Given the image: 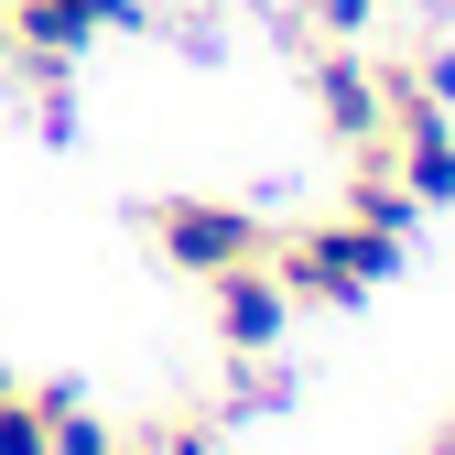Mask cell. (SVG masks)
<instances>
[{"instance_id": "cell-1", "label": "cell", "mask_w": 455, "mask_h": 455, "mask_svg": "<svg viewBox=\"0 0 455 455\" xmlns=\"http://www.w3.org/2000/svg\"><path fill=\"white\" fill-rule=\"evenodd\" d=\"M402 260H412V239L358 228V217H315V228H282L271 239V271H282L293 304H369Z\"/></svg>"}, {"instance_id": "cell-2", "label": "cell", "mask_w": 455, "mask_h": 455, "mask_svg": "<svg viewBox=\"0 0 455 455\" xmlns=\"http://www.w3.org/2000/svg\"><path fill=\"white\" fill-rule=\"evenodd\" d=\"M141 228H152V250L174 260L185 282H206V271H228V260H260V250H271V228H260L250 206H228V196H163Z\"/></svg>"}, {"instance_id": "cell-3", "label": "cell", "mask_w": 455, "mask_h": 455, "mask_svg": "<svg viewBox=\"0 0 455 455\" xmlns=\"http://www.w3.org/2000/svg\"><path fill=\"white\" fill-rule=\"evenodd\" d=\"M206 315H217V347H228V358H271L282 336H293V293H282L271 250H260V260L206 271Z\"/></svg>"}, {"instance_id": "cell-4", "label": "cell", "mask_w": 455, "mask_h": 455, "mask_svg": "<svg viewBox=\"0 0 455 455\" xmlns=\"http://www.w3.org/2000/svg\"><path fill=\"white\" fill-rule=\"evenodd\" d=\"M141 22V0H0V44H22V54H76L98 33H131Z\"/></svg>"}, {"instance_id": "cell-5", "label": "cell", "mask_w": 455, "mask_h": 455, "mask_svg": "<svg viewBox=\"0 0 455 455\" xmlns=\"http://www.w3.org/2000/svg\"><path fill=\"white\" fill-rule=\"evenodd\" d=\"M315 120L347 141V152H369L379 141V66H358V54H315Z\"/></svg>"}, {"instance_id": "cell-6", "label": "cell", "mask_w": 455, "mask_h": 455, "mask_svg": "<svg viewBox=\"0 0 455 455\" xmlns=\"http://www.w3.org/2000/svg\"><path fill=\"white\" fill-rule=\"evenodd\" d=\"M54 402H76V379H0V455H44Z\"/></svg>"}, {"instance_id": "cell-7", "label": "cell", "mask_w": 455, "mask_h": 455, "mask_svg": "<svg viewBox=\"0 0 455 455\" xmlns=\"http://www.w3.org/2000/svg\"><path fill=\"white\" fill-rule=\"evenodd\" d=\"M44 455H131V444L108 434L87 402H54V434H44Z\"/></svg>"}, {"instance_id": "cell-8", "label": "cell", "mask_w": 455, "mask_h": 455, "mask_svg": "<svg viewBox=\"0 0 455 455\" xmlns=\"http://www.w3.org/2000/svg\"><path fill=\"white\" fill-rule=\"evenodd\" d=\"M412 76H423V98H434V108H455V44H434V54H412Z\"/></svg>"}, {"instance_id": "cell-9", "label": "cell", "mask_w": 455, "mask_h": 455, "mask_svg": "<svg viewBox=\"0 0 455 455\" xmlns=\"http://www.w3.org/2000/svg\"><path fill=\"white\" fill-rule=\"evenodd\" d=\"M141 455H217V434H196V423H174V434H141Z\"/></svg>"}, {"instance_id": "cell-10", "label": "cell", "mask_w": 455, "mask_h": 455, "mask_svg": "<svg viewBox=\"0 0 455 455\" xmlns=\"http://www.w3.org/2000/svg\"><path fill=\"white\" fill-rule=\"evenodd\" d=\"M369 12H379V0H315V22H325V33H358Z\"/></svg>"}, {"instance_id": "cell-11", "label": "cell", "mask_w": 455, "mask_h": 455, "mask_svg": "<svg viewBox=\"0 0 455 455\" xmlns=\"http://www.w3.org/2000/svg\"><path fill=\"white\" fill-rule=\"evenodd\" d=\"M423 455H455V423H444V434H434V444H423Z\"/></svg>"}, {"instance_id": "cell-12", "label": "cell", "mask_w": 455, "mask_h": 455, "mask_svg": "<svg viewBox=\"0 0 455 455\" xmlns=\"http://www.w3.org/2000/svg\"><path fill=\"white\" fill-rule=\"evenodd\" d=\"M0 379H12V369H0Z\"/></svg>"}]
</instances>
